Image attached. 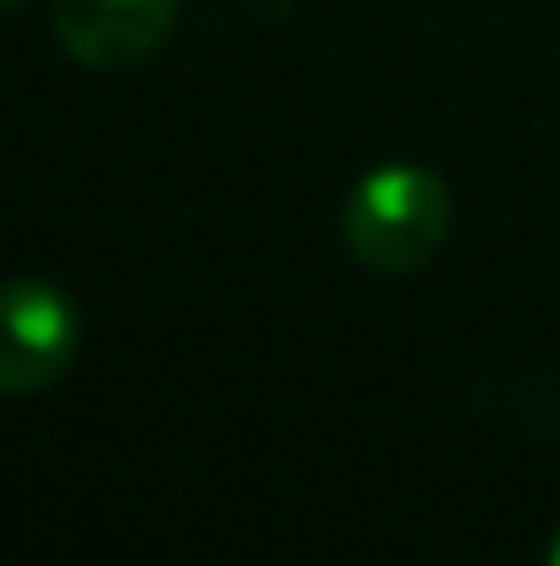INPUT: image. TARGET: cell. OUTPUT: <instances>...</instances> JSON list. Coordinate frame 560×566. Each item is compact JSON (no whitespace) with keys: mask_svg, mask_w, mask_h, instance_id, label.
<instances>
[{"mask_svg":"<svg viewBox=\"0 0 560 566\" xmlns=\"http://www.w3.org/2000/svg\"><path fill=\"white\" fill-rule=\"evenodd\" d=\"M445 231H451V188L423 166H379L352 188L341 209V237L352 259L373 275L423 270L445 248Z\"/></svg>","mask_w":560,"mask_h":566,"instance_id":"1","label":"cell"},{"mask_svg":"<svg viewBox=\"0 0 560 566\" xmlns=\"http://www.w3.org/2000/svg\"><path fill=\"white\" fill-rule=\"evenodd\" d=\"M77 353V308L50 281L0 286V390L33 396L66 375Z\"/></svg>","mask_w":560,"mask_h":566,"instance_id":"2","label":"cell"},{"mask_svg":"<svg viewBox=\"0 0 560 566\" xmlns=\"http://www.w3.org/2000/svg\"><path fill=\"white\" fill-rule=\"evenodd\" d=\"M177 6L182 0H55V39L94 72H127L171 39Z\"/></svg>","mask_w":560,"mask_h":566,"instance_id":"3","label":"cell"},{"mask_svg":"<svg viewBox=\"0 0 560 566\" xmlns=\"http://www.w3.org/2000/svg\"><path fill=\"white\" fill-rule=\"evenodd\" d=\"M550 566H560V528H556V539H550Z\"/></svg>","mask_w":560,"mask_h":566,"instance_id":"4","label":"cell"},{"mask_svg":"<svg viewBox=\"0 0 560 566\" xmlns=\"http://www.w3.org/2000/svg\"><path fill=\"white\" fill-rule=\"evenodd\" d=\"M6 6H28V0H0V11H6Z\"/></svg>","mask_w":560,"mask_h":566,"instance_id":"5","label":"cell"}]
</instances>
